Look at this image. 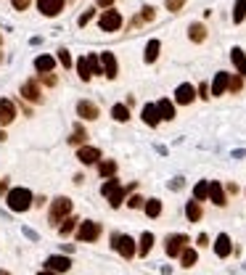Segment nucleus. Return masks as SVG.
I'll return each instance as SVG.
<instances>
[{
  "instance_id": "f257e3e1",
  "label": "nucleus",
  "mask_w": 246,
  "mask_h": 275,
  "mask_svg": "<svg viewBox=\"0 0 246 275\" xmlns=\"http://www.w3.org/2000/svg\"><path fill=\"white\" fill-rule=\"evenodd\" d=\"M130 191H135V182L125 188L117 177H109V180H106L103 186H101V193L106 196V201L111 204V209H119V207H122V201H125V196H127Z\"/></svg>"
},
{
  "instance_id": "f03ea898",
  "label": "nucleus",
  "mask_w": 246,
  "mask_h": 275,
  "mask_svg": "<svg viewBox=\"0 0 246 275\" xmlns=\"http://www.w3.org/2000/svg\"><path fill=\"white\" fill-rule=\"evenodd\" d=\"M6 201H8L11 212H27L29 207L35 204V196H32V191H29V188H13L6 196Z\"/></svg>"
},
{
  "instance_id": "7ed1b4c3",
  "label": "nucleus",
  "mask_w": 246,
  "mask_h": 275,
  "mask_svg": "<svg viewBox=\"0 0 246 275\" xmlns=\"http://www.w3.org/2000/svg\"><path fill=\"white\" fill-rule=\"evenodd\" d=\"M72 215V198H66V196H58L56 201L51 204V222L58 227L61 222H64L66 217Z\"/></svg>"
},
{
  "instance_id": "20e7f679",
  "label": "nucleus",
  "mask_w": 246,
  "mask_h": 275,
  "mask_svg": "<svg viewBox=\"0 0 246 275\" xmlns=\"http://www.w3.org/2000/svg\"><path fill=\"white\" fill-rule=\"evenodd\" d=\"M101 233H103L101 222L85 220V222H80V227H77V241H82V243H93V241H98V238H101Z\"/></svg>"
},
{
  "instance_id": "39448f33",
  "label": "nucleus",
  "mask_w": 246,
  "mask_h": 275,
  "mask_svg": "<svg viewBox=\"0 0 246 275\" xmlns=\"http://www.w3.org/2000/svg\"><path fill=\"white\" fill-rule=\"evenodd\" d=\"M186 249H188V236H186V233L167 236V241H164V251H167V257H180Z\"/></svg>"
},
{
  "instance_id": "423d86ee",
  "label": "nucleus",
  "mask_w": 246,
  "mask_h": 275,
  "mask_svg": "<svg viewBox=\"0 0 246 275\" xmlns=\"http://www.w3.org/2000/svg\"><path fill=\"white\" fill-rule=\"evenodd\" d=\"M111 246L122 254V257H125V259H132L135 254H138V249H135V241L130 238V236H122V233H117V236H111Z\"/></svg>"
},
{
  "instance_id": "0eeeda50",
  "label": "nucleus",
  "mask_w": 246,
  "mask_h": 275,
  "mask_svg": "<svg viewBox=\"0 0 246 275\" xmlns=\"http://www.w3.org/2000/svg\"><path fill=\"white\" fill-rule=\"evenodd\" d=\"M98 27L103 29V32H117V29L122 27V13L109 8V11H103L101 13V19H98Z\"/></svg>"
},
{
  "instance_id": "6e6552de",
  "label": "nucleus",
  "mask_w": 246,
  "mask_h": 275,
  "mask_svg": "<svg viewBox=\"0 0 246 275\" xmlns=\"http://www.w3.org/2000/svg\"><path fill=\"white\" fill-rule=\"evenodd\" d=\"M64 6H66V0H37V11L48 19L58 16V13L64 11Z\"/></svg>"
},
{
  "instance_id": "1a4fd4ad",
  "label": "nucleus",
  "mask_w": 246,
  "mask_h": 275,
  "mask_svg": "<svg viewBox=\"0 0 246 275\" xmlns=\"http://www.w3.org/2000/svg\"><path fill=\"white\" fill-rule=\"evenodd\" d=\"M45 267H48L51 272H66V270L72 267V259H69V257H58V254H53V257L45 259Z\"/></svg>"
},
{
  "instance_id": "9d476101",
  "label": "nucleus",
  "mask_w": 246,
  "mask_h": 275,
  "mask_svg": "<svg viewBox=\"0 0 246 275\" xmlns=\"http://www.w3.org/2000/svg\"><path fill=\"white\" fill-rule=\"evenodd\" d=\"M193 98H196V87H193L191 82H183V85H177V90H175V101H177V103L188 106Z\"/></svg>"
},
{
  "instance_id": "9b49d317",
  "label": "nucleus",
  "mask_w": 246,
  "mask_h": 275,
  "mask_svg": "<svg viewBox=\"0 0 246 275\" xmlns=\"http://www.w3.org/2000/svg\"><path fill=\"white\" fill-rule=\"evenodd\" d=\"M16 119V106L8 98H0V125H11Z\"/></svg>"
},
{
  "instance_id": "f8f14e48",
  "label": "nucleus",
  "mask_w": 246,
  "mask_h": 275,
  "mask_svg": "<svg viewBox=\"0 0 246 275\" xmlns=\"http://www.w3.org/2000/svg\"><path fill=\"white\" fill-rule=\"evenodd\" d=\"M77 159L82 164H96V162H101V151L96 146H82V148H77Z\"/></svg>"
},
{
  "instance_id": "ddd939ff",
  "label": "nucleus",
  "mask_w": 246,
  "mask_h": 275,
  "mask_svg": "<svg viewBox=\"0 0 246 275\" xmlns=\"http://www.w3.org/2000/svg\"><path fill=\"white\" fill-rule=\"evenodd\" d=\"M101 69H103V77H109V80H114L117 77V58H114V53H101Z\"/></svg>"
},
{
  "instance_id": "4468645a",
  "label": "nucleus",
  "mask_w": 246,
  "mask_h": 275,
  "mask_svg": "<svg viewBox=\"0 0 246 275\" xmlns=\"http://www.w3.org/2000/svg\"><path fill=\"white\" fill-rule=\"evenodd\" d=\"M21 96L29 101V103H40L42 101V93H40V87H37V80H29L21 85Z\"/></svg>"
},
{
  "instance_id": "2eb2a0df",
  "label": "nucleus",
  "mask_w": 246,
  "mask_h": 275,
  "mask_svg": "<svg viewBox=\"0 0 246 275\" xmlns=\"http://www.w3.org/2000/svg\"><path fill=\"white\" fill-rule=\"evenodd\" d=\"M230 87V74L228 72H217L212 80V96H222L225 90Z\"/></svg>"
},
{
  "instance_id": "dca6fc26",
  "label": "nucleus",
  "mask_w": 246,
  "mask_h": 275,
  "mask_svg": "<svg viewBox=\"0 0 246 275\" xmlns=\"http://www.w3.org/2000/svg\"><path fill=\"white\" fill-rule=\"evenodd\" d=\"M230 251H233V243H230V236L228 233H220L217 241H214V254L217 257H230Z\"/></svg>"
},
{
  "instance_id": "f3484780",
  "label": "nucleus",
  "mask_w": 246,
  "mask_h": 275,
  "mask_svg": "<svg viewBox=\"0 0 246 275\" xmlns=\"http://www.w3.org/2000/svg\"><path fill=\"white\" fill-rule=\"evenodd\" d=\"M143 122L148 127H156L159 122H162V117H159V109H156V103H146L143 106Z\"/></svg>"
},
{
  "instance_id": "a211bd4d",
  "label": "nucleus",
  "mask_w": 246,
  "mask_h": 275,
  "mask_svg": "<svg viewBox=\"0 0 246 275\" xmlns=\"http://www.w3.org/2000/svg\"><path fill=\"white\" fill-rule=\"evenodd\" d=\"M209 201L214 204V207H225L228 201H225V191H222V186L220 182H209Z\"/></svg>"
},
{
  "instance_id": "6ab92c4d",
  "label": "nucleus",
  "mask_w": 246,
  "mask_h": 275,
  "mask_svg": "<svg viewBox=\"0 0 246 275\" xmlns=\"http://www.w3.org/2000/svg\"><path fill=\"white\" fill-rule=\"evenodd\" d=\"M77 114H80L82 119H98V106L96 103H90V101H80L77 103Z\"/></svg>"
},
{
  "instance_id": "aec40b11",
  "label": "nucleus",
  "mask_w": 246,
  "mask_h": 275,
  "mask_svg": "<svg viewBox=\"0 0 246 275\" xmlns=\"http://www.w3.org/2000/svg\"><path fill=\"white\" fill-rule=\"evenodd\" d=\"M230 61H233L238 77H246V53L241 48H233V51H230Z\"/></svg>"
},
{
  "instance_id": "412c9836",
  "label": "nucleus",
  "mask_w": 246,
  "mask_h": 275,
  "mask_svg": "<svg viewBox=\"0 0 246 275\" xmlns=\"http://www.w3.org/2000/svg\"><path fill=\"white\" fill-rule=\"evenodd\" d=\"M53 66H56V58H53V56H37V58H35V69H37L40 74H51Z\"/></svg>"
},
{
  "instance_id": "4be33fe9",
  "label": "nucleus",
  "mask_w": 246,
  "mask_h": 275,
  "mask_svg": "<svg viewBox=\"0 0 246 275\" xmlns=\"http://www.w3.org/2000/svg\"><path fill=\"white\" fill-rule=\"evenodd\" d=\"M159 51H162V42L159 40H148L146 53H143V61H146V64H153V61L159 58Z\"/></svg>"
},
{
  "instance_id": "5701e85b",
  "label": "nucleus",
  "mask_w": 246,
  "mask_h": 275,
  "mask_svg": "<svg viewBox=\"0 0 246 275\" xmlns=\"http://www.w3.org/2000/svg\"><path fill=\"white\" fill-rule=\"evenodd\" d=\"M156 109H159V117H162V119H167V122L175 119V103H172L170 98H162V101L156 103Z\"/></svg>"
},
{
  "instance_id": "b1692460",
  "label": "nucleus",
  "mask_w": 246,
  "mask_h": 275,
  "mask_svg": "<svg viewBox=\"0 0 246 275\" xmlns=\"http://www.w3.org/2000/svg\"><path fill=\"white\" fill-rule=\"evenodd\" d=\"M188 37H191L193 42H204V40H207V27H204V24H191V27H188Z\"/></svg>"
},
{
  "instance_id": "393cba45",
  "label": "nucleus",
  "mask_w": 246,
  "mask_h": 275,
  "mask_svg": "<svg viewBox=\"0 0 246 275\" xmlns=\"http://www.w3.org/2000/svg\"><path fill=\"white\" fill-rule=\"evenodd\" d=\"M186 217H188L191 222H198V220H202V204H198L196 198L186 204Z\"/></svg>"
},
{
  "instance_id": "a878e982",
  "label": "nucleus",
  "mask_w": 246,
  "mask_h": 275,
  "mask_svg": "<svg viewBox=\"0 0 246 275\" xmlns=\"http://www.w3.org/2000/svg\"><path fill=\"white\" fill-rule=\"evenodd\" d=\"M85 138H87L85 127H82V125H74V132H72V138H69V143L77 146V148H82V146H85Z\"/></svg>"
},
{
  "instance_id": "bb28decb",
  "label": "nucleus",
  "mask_w": 246,
  "mask_h": 275,
  "mask_svg": "<svg viewBox=\"0 0 246 275\" xmlns=\"http://www.w3.org/2000/svg\"><path fill=\"white\" fill-rule=\"evenodd\" d=\"M98 172L109 180V177H114L117 175V162H111V159H103V162H98Z\"/></svg>"
},
{
  "instance_id": "cd10ccee",
  "label": "nucleus",
  "mask_w": 246,
  "mask_h": 275,
  "mask_svg": "<svg viewBox=\"0 0 246 275\" xmlns=\"http://www.w3.org/2000/svg\"><path fill=\"white\" fill-rule=\"evenodd\" d=\"M193 198H196L198 204H202V201H207V198H209V182H207V180L196 182V188H193Z\"/></svg>"
},
{
  "instance_id": "c85d7f7f",
  "label": "nucleus",
  "mask_w": 246,
  "mask_h": 275,
  "mask_svg": "<svg viewBox=\"0 0 246 275\" xmlns=\"http://www.w3.org/2000/svg\"><path fill=\"white\" fill-rule=\"evenodd\" d=\"M111 117H114L117 122H127V119H130L127 103H117V106H111Z\"/></svg>"
},
{
  "instance_id": "c756f323",
  "label": "nucleus",
  "mask_w": 246,
  "mask_h": 275,
  "mask_svg": "<svg viewBox=\"0 0 246 275\" xmlns=\"http://www.w3.org/2000/svg\"><path fill=\"white\" fill-rule=\"evenodd\" d=\"M151 246H153V233L146 231V233L141 236V246H138V254H141V257H148Z\"/></svg>"
},
{
  "instance_id": "7c9ffc66",
  "label": "nucleus",
  "mask_w": 246,
  "mask_h": 275,
  "mask_svg": "<svg viewBox=\"0 0 246 275\" xmlns=\"http://www.w3.org/2000/svg\"><path fill=\"white\" fill-rule=\"evenodd\" d=\"M180 262H183V267H193L196 262H198V254H196V249H186V251H183L180 254Z\"/></svg>"
},
{
  "instance_id": "2f4dec72",
  "label": "nucleus",
  "mask_w": 246,
  "mask_h": 275,
  "mask_svg": "<svg viewBox=\"0 0 246 275\" xmlns=\"http://www.w3.org/2000/svg\"><path fill=\"white\" fill-rule=\"evenodd\" d=\"M143 209H146L148 217H159V215H162V201H159V198H148Z\"/></svg>"
},
{
  "instance_id": "473e14b6",
  "label": "nucleus",
  "mask_w": 246,
  "mask_h": 275,
  "mask_svg": "<svg viewBox=\"0 0 246 275\" xmlns=\"http://www.w3.org/2000/svg\"><path fill=\"white\" fill-rule=\"evenodd\" d=\"M153 16H156V13H153V8H151V6H146V8H141V16L132 19V27H141L143 21H153Z\"/></svg>"
},
{
  "instance_id": "72a5a7b5",
  "label": "nucleus",
  "mask_w": 246,
  "mask_h": 275,
  "mask_svg": "<svg viewBox=\"0 0 246 275\" xmlns=\"http://www.w3.org/2000/svg\"><path fill=\"white\" fill-rule=\"evenodd\" d=\"M246 19V0H236V6H233V21L241 24Z\"/></svg>"
},
{
  "instance_id": "f704fd0d",
  "label": "nucleus",
  "mask_w": 246,
  "mask_h": 275,
  "mask_svg": "<svg viewBox=\"0 0 246 275\" xmlns=\"http://www.w3.org/2000/svg\"><path fill=\"white\" fill-rule=\"evenodd\" d=\"M77 72H80V80H90V77H93V72H90V66H87V58L82 56L80 61H77Z\"/></svg>"
},
{
  "instance_id": "c9c22d12",
  "label": "nucleus",
  "mask_w": 246,
  "mask_h": 275,
  "mask_svg": "<svg viewBox=\"0 0 246 275\" xmlns=\"http://www.w3.org/2000/svg\"><path fill=\"white\" fill-rule=\"evenodd\" d=\"M74 227H80V225H77V220H74V217H66L64 222L58 225V233H61V236H69Z\"/></svg>"
},
{
  "instance_id": "e433bc0d",
  "label": "nucleus",
  "mask_w": 246,
  "mask_h": 275,
  "mask_svg": "<svg viewBox=\"0 0 246 275\" xmlns=\"http://www.w3.org/2000/svg\"><path fill=\"white\" fill-rule=\"evenodd\" d=\"M56 53H58V64L64 66V69H69V66H72V56H69V51H66V48H58Z\"/></svg>"
},
{
  "instance_id": "4c0bfd02",
  "label": "nucleus",
  "mask_w": 246,
  "mask_h": 275,
  "mask_svg": "<svg viewBox=\"0 0 246 275\" xmlns=\"http://www.w3.org/2000/svg\"><path fill=\"white\" fill-rule=\"evenodd\" d=\"M164 6H167V11H172V13H177L183 6H186V0H164Z\"/></svg>"
},
{
  "instance_id": "58836bf2",
  "label": "nucleus",
  "mask_w": 246,
  "mask_h": 275,
  "mask_svg": "<svg viewBox=\"0 0 246 275\" xmlns=\"http://www.w3.org/2000/svg\"><path fill=\"white\" fill-rule=\"evenodd\" d=\"M93 16H96V11H85L82 16L77 19V24H80V27H85V24H90V21H93Z\"/></svg>"
},
{
  "instance_id": "ea45409f",
  "label": "nucleus",
  "mask_w": 246,
  "mask_h": 275,
  "mask_svg": "<svg viewBox=\"0 0 246 275\" xmlns=\"http://www.w3.org/2000/svg\"><path fill=\"white\" fill-rule=\"evenodd\" d=\"M127 207H130V209H141V207H146V201H143L141 196H130V201H127Z\"/></svg>"
},
{
  "instance_id": "a19ab883",
  "label": "nucleus",
  "mask_w": 246,
  "mask_h": 275,
  "mask_svg": "<svg viewBox=\"0 0 246 275\" xmlns=\"http://www.w3.org/2000/svg\"><path fill=\"white\" fill-rule=\"evenodd\" d=\"M241 87H243V80H241V77H230V87H228L230 93H238Z\"/></svg>"
},
{
  "instance_id": "79ce46f5",
  "label": "nucleus",
  "mask_w": 246,
  "mask_h": 275,
  "mask_svg": "<svg viewBox=\"0 0 246 275\" xmlns=\"http://www.w3.org/2000/svg\"><path fill=\"white\" fill-rule=\"evenodd\" d=\"M11 3H13V8H16V11H27L29 8V0H11Z\"/></svg>"
},
{
  "instance_id": "37998d69",
  "label": "nucleus",
  "mask_w": 246,
  "mask_h": 275,
  "mask_svg": "<svg viewBox=\"0 0 246 275\" xmlns=\"http://www.w3.org/2000/svg\"><path fill=\"white\" fill-rule=\"evenodd\" d=\"M40 80H42L45 85H56V77H53V74H40Z\"/></svg>"
},
{
  "instance_id": "c03bdc74",
  "label": "nucleus",
  "mask_w": 246,
  "mask_h": 275,
  "mask_svg": "<svg viewBox=\"0 0 246 275\" xmlns=\"http://www.w3.org/2000/svg\"><path fill=\"white\" fill-rule=\"evenodd\" d=\"M8 180H0V196H8Z\"/></svg>"
},
{
  "instance_id": "a18cd8bd",
  "label": "nucleus",
  "mask_w": 246,
  "mask_h": 275,
  "mask_svg": "<svg viewBox=\"0 0 246 275\" xmlns=\"http://www.w3.org/2000/svg\"><path fill=\"white\" fill-rule=\"evenodd\" d=\"M170 188H172V191H177V188H183V177H175V180L170 182Z\"/></svg>"
},
{
  "instance_id": "49530a36",
  "label": "nucleus",
  "mask_w": 246,
  "mask_h": 275,
  "mask_svg": "<svg viewBox=\"0 0 246 275\" xmlns=\"http://www.w3.org/2000/svg\"><path fill=\"white\" fill-rule=\"evenodd\" d=\"M198 246H209V236H207V233L198 236Z\"/></svg>"
},
{
  "instance_id": "de8ad7c7",
  "label": "nucleus",
  "mask_w": 246,
  "mask_h": 275,
  "mask_svg": "<svg viewBox=\"0 0 246 275\" xmlns=\"http://www.w3.org/2000/svg\"><path fill=\"white\" fill-rule=\"evenodd\" d=\"M96 3H98L101 8H106V11H109V8H111V3H114V0H96Z\"/></svg>"
},
{
  "instance_id": "09e8293b",
  "label": "nucleus",
  "mask_w": 246,
  "mask_h": 275,
  "mask_svg": "<svg viewBox=\"0 0 246 275\" xmlns=\"http://www.w3.org/2000/svg\"><path fill=\"white\" fill-rule=\"evenodd\" d=\"M198 93H202V98H209V87L202 85V87H198Z\"/></svg>"
},
{
  "instance_id": "8fccbe9b",
  "label": "nucleus",
  "mask_w": 246,
  "mask_h": 275,
  "mask_svg": "<svg viewBox=\"0 0 246 275\" xmlns=\"http://www.w3.org/2000/svg\"><path fill=\"white\" fill-rule=\"evenodd\" d=\"M40 275H56V272H51V270H45V272H40Z\"/></svg>"
},
{
  "instance_id": "3c124183",
  "label": "nucleus",
  "mask_w": 246,
  "mask_h": 275,
  "mask_svg": "<svg viewBox=\"0 0 246 275\" xmlns=\"http://www.w3.org/2000/svg\"><path fill=\"white\" fill-rule=\"evenodd\" d=\"M0 141H6V132L3 130H0Z\"/></svg>"
},
{
  "instance_id": "603ef678",
  "label": "nucleus",
  "mask_w": 246,
  "mask_h": 275,
  "mask_svg": "<svg viewBox=\"0 0 246 275\" xmlns=\"http://www.w3.org/2000/svg\"><path fill=\"white\" fill-rule=\"evenodd\" d=\"M0 275H8V272H6V270H0Z\"/></svg>"
}]
</instances>
